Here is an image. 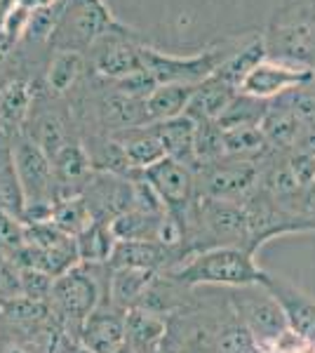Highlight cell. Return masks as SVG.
Here are the masks:
<instances>
[{
  "instance_id": "4316f807",
  "label": "cell",
  "mask_w": 315,
  "mask_h": 353,
  "mask_svg": "<svg viewBox=\"0 0 315 353\" xmlns=\"http://www.w3.org/2000/svg\"><path fill=\"white\" fill-rule=\"evenodd\" d=\"M193 92H196V85H158L146 99L148 123H165L184 116Z\"/></svg>"
},
{
  "instance_id": "5bb4252c",
  "label": "cell",
  "mask_w": 315,
  "mask_h": 353,
  "mask_svg": "<svg viewBox=\"0 0 315 353\" xmlns=\"http://www.w3.org/2000/svg\"><path fill=\"white\" fill-rule=\"evenodd\" d=\"M184 261V252L158 241H118L111 254V269H144V271H172Z\"/></svg>"
},
{
  "instance_id": "e0dca14e",
  "label": "cell",
  "mask_w": 315,
  "mask_h": 353,
  "mask_svg": "<svg viewBox=\"0 0 315 353\" xmlns=\"http://www.w3.org/2000/svg\"><path fill=\"white\" fill-rule=\"evenodd\" d=\"M301 121L292 106L285 101V97H278L268 104V113L261 123V132L266 137L271 151L276 153H292L299 144L301 137Z\"/></svg>"
},
{
  "instance_id": "d6986e66",
  "label": "cell",
  "mask_w": 315,
  "mask_h": 353,
  "mask_svg": "<svg viewBox=\"0 0 315 353\" xmlns=\"http://www.w3.org/2000/svg\"><path fill=\"white\" fill-rule=\"evenodd\" d=\"M156 128V132L163 141L165 156L172 161L186 165L188 170L196 172L198 161H196V128L198 123L193 118H188L186 113L179 118H172L165 123H151Z\"/></svg>"
},
{
  "instance_id": "f546056e",
  "label": "cell",
  "mask_w": 315,
  "mask_h": 353,
  "mask_svg": "<svg viewBox=\"0 0 315 353\" xmlns=\"http://www.w3.org/2000/svg\"><path fill=\"white\" fill-rule=\"evenodd\" d=\"M266 99H256L252 94H245L238 90V94L233 97V101L228 104V109L221 113V118L216 121L221 130H236V128H261L263 118L268 113Z\"/></svg>"
},
{
  "instance_id": "4dcf8cb0",
  "label": "cell",
  "mask_w": 315,
  "mask_h": 353,
  "mask_svg": "<svg viewBox=\"0 0 315 353\" xmlns=\"http://www.w3.org/2000/svg\"><path fill=\"white\" fill-rule=\"evenodd\" d=\"M52 224L71 238H78L85 229H90V226L94 224V214H92V210H90L83 193L59 198V201L54 203Z\"/></svg>"
},
{
  "instance_id": "d6a6232c",
  "label": "cell",
  "mask_w": 315,
  "mask_h": 353,
  "mask_svg": "<svg viewBox=\"0 0 315 353\" xmlns=\"http://www.w3.org/2000/svg\"><path fill=\"white\" fill-rule=\"evenodd\" d=\"M226 158V144H223V130L216 123H198L196 128V161L200 165H210Z\"/></svg>"
},
{
  "instance_id": "ba28073f",
  "label": "cell",
  "mask_w": 315,
  "mask_h": 353,
  "mask_svg": "<svg viewBox=\"0 0 315 353\" xmlns=\"http://www.w3.org/2000/svg\"><path fill=\"white\" fill-rule=\"evenodd\" d=\"M12 153H14V168L17 176L21 181L26 203H57V179L52 161L36 141H31L26 134L12 137Z\"/></svg>"
},
{
  "instance_id": "d590c367",
  "label": "cell",
  "mask_w": 315,
  "mask_h": 353,
  "mask_svg": "<svg viewBox=\"0 0 315 353\" xmlns=\"http://www.w3.org/2000/svg\"><path fill=\"white\" fill-rule=\"evenodd\" d=\"M118 92L132 97V99H139V101H146L148 97L153 94V90L158 88L156 78L146 71V68H139V71L130 73V76L120 78V81H108Z\"/></svg>"
},
{
  "instance_id": "8d00e7d4",
  "label": "cell",
  "mask_w": 315,
  "mask_h": 353,
  "mask_svg": "<svg viewBox=\"0 0 315 353\" xmlns=\"http://www.w3.org/2000/svg\"><path fill=\"white\" fill-rule=\"evenodd\" d=\"M24 224L19 219L10 217V214L0 212V252L5 257L14 259L24 250Z\"/></svg>"
},
{
  "instance_id": "74e56055",
  "label": "cell",
  "mask_w": 315,
  "mask_h": 353,
  "mask_svg": "<svg viewBox=\"0 0 315 353\" xmlns=\"http://www.w3.org/2000/svg\"><path fill=\"white\" fill-rule=\"evenodd\" d=\"M17 297H21L19 266L0 252V301H10Z\"/></svg>"
},
{
  "instance_id": "ab89813d",
  "label": "cell",
  "mask_w": 315,
  "mask_h": 353,
  "mask_svg": "<svg viewBox=\"0 0 315 353\" xmlns=\"http://www.w3.org/2000/svg\"><path fill=\"white\" fill-rule=\"evenodd\" d=\"M19 5H24L26 10H40V8H48V5H54V3H59V0H17Z\"/></svg>"
},
{
  "instance_id": "8fae6325",
  "label": "cell",
  "mask_w": 315,
  "mask_h": 353,
  "mask_svg": "<svg viewBox=\"0 0 315 353\" xmlns=\"http://www.w3.org/2000/svg\"><path fill=\"white\" fill-rule=\"evenodd\" d=\"M263 288L283 306V313L287 318L292 332L315 346V297L303 292L299 285H294L287 278L273 276V273H268V281Z\"/></svg>"
},
{
  "instance_id": "5b68a950",
  "label": "cell",
  "mask_w": 315,
  "mask_h": 353,
  "mask_svg": "<svg viewBox=\"0 0 315 353\" xmlns=\"http://www.w3.org/2000/svg\"><path fill=\"white\" fill-rule=\"evenodd\" d=\"M196 189L200 198L226 203H245L261 186V165L236 158L200 165L196 170Z\"/></svg>"
},
{
  "instance_id": "60d3db41",
  "label": "cell",
  "mask_w": 315,
  "mask_h": 353,
  "mask_svg": "<svg viewBox=\"0 0 315 353\" xmlns=\"http://www.w3.org/2000/svg\"><path fill=\"white\" fill-rule=\"evenodd\" d=\"M5 353H31V351H26L24 346H19V344H10L8 349H5Z\"/></svg>"
},
{
  "instance_id": "52a82bcc",
  "label": "cell",
  "mask_w": 315,
  "mask_h": 353,
  "mask_svg": "<svg viewBox=\"0 0 315 353\" xmlns=\"http://www.w3.org/2000/svg\"><path fill=\"white\" fill-rule=\"evenodd\" d=\"M144 176L148 179V184L156 189L165 210H167V214L184 226L188 236V224L193 219V210H196V201H198L196 174H193V170L172 161V158H163L153 168L144 170Z\"/></svg>"
},
{
  "instance_id": "3957f363",
  "label": "cell",
  "mask_w": 315,
  "mask_h": 353,
  "mask_svg": "<svg viewBox=\"0 0 315 353\" xmlns=\"http://www.w3.org/2000/svg\"><path fill=\"white\" fill-rule=\"evenodd\" d=\"M247 33L221 38L219 43L200 50L196 54H176L163 52L156 45L146 43L141 48V61L144 68L156 78L158 85H200L216 73L223 61L228 59L243 45Z\"/></svg>"
},
{
  "instance_id": "7402d4cb",
  "label": "cell",
  "mask_w": 315,
  "mask_h": 353,
  "mask_svg": "<svg viewBox=\"0 0 315 353\" xmlns=\"http://www.w3.org/2000/svg\"><path fill=\"white\" fill-rule=\"evenodd\" d=\"M236 94H238L236 88H231L228 83L212 76L207 81L196 85V92L191 97L186 116L193 118L196 123H210V121L216 123L221 118V113L228 109V104H231Z\"/></svg>"
},
{
  "instance_id": "4fadbf2b",
  "label": "cell",
  "mask_w": 315,
  "mask_h": 353,
  "mask_svg": "<svg viewBox=\"0 0 315 353\" xmlns=\"http://www.w3.org/2000/svg\"><path fill=\"white\" fill-rule=\"evenodd\" d=\"M83 196L94 214V221H113L132 210V181L108 172H94L85 184Z\"/></svg>"
},
{
  "instance_id": "1f68e13d",
  "label": "cell",
  "mask_w": 315,
  "mask_h": 353,
  "mask_svg": "<svg viewBox=\"0 0 315 353\" xmlns=\"http://www.w3.org/2000/svg\"><path fill=\"white\" fill-rule=\"evenodd\" d=\"M163 217L165 214H151L132 208L111 221V231L118 241H158Z\"/></svg>"
},
{
  "instance_id": "ffe728a7",
  "label": "cell",
  "mask_w": 315,
  "mask_h": 353,
  "mask_svg": "<svg viewBox=\"0 0 315 353\" xmlns=\"http://www.w3.org/2000/svg\"><path fill=\"white\" fill-rule=\"evenodd\" d=\"M113 139L123 146L125 156L130 158L132 168L134 170H148L153 168L156 163H160L165 156L163 149V141L156 132L153 125H139V128H128V130H120V132L111 134Z\"/></svg>"
},
{
  "instance_id": "484cf974",
  "label": "cell",
  "mask_w": 315,
  "mask_h": 353,
  "mask_svg": "<svg viewBox=\"0 0 315 353\" xmlns=\"http://www.w3.org/2000/svg\"><path fill=\"white\" fill-rule=\"evenodd\" d=\"M0 316H3L10 325H14L19 330H28V332H40V330H45L50 323H57L50 301H36L28 297L0 301Z\"/></svg>"
},
{
  "instance_id": "9c48e42d",
  "label": "cell",
  "mask_w": 315,
  "mask_h": 353,
  "mask_svg": "<svg viewBox=\"0 0 315 353\" xmlns=\"http://www.w3.org/2000/svg\"><path fill=\"white\" fill-rule=\"evenodd\" d=\"M243 294L233 297L236 313L245 327L254 334L259 344H273L289 330L283 306L263 285L256 288H240Z\"/></svg>"
},
{
  "instance_id": "9a60e30c",
  "label": "cell",
  "mask_w": 315,
  "mask_h": 353,
  "mask_svg": "<svg viewBox=\"0 0 315 353\" xmlns=\"http://www.w3.org/2000/svg\"><path fill=\"white\" fill-rule=\"evenodd\" d=\"M52 170H54L57 193H59V198L83 193L85 184H88L90 176L94 174L92 161H90L88 151H85L80 139L66 144L64 149L57 153L52 158Z\"/></svg>"
},
{
  "instance_id": "b9f144b4",
  "label": "cell",
  "mask_w": 315,
  "mask_h": 353,
  "mask_svg": "<svg viewBox=\"0 0 315 353\" xmlns=\"http://www.w3.org/2000/svg\"><path fill=\"white\" fill-rule=\"evenodd\" d=\"M71 353H92V351H88L85 346H80L76 341V344H71Z\"/></svg>"
},
{
  "instance_id": "d4e9b609",
  "label": "cell",
  "mask_w": 315,
  "mask_h": 353,
  "mask_svg": "<svg viewBox=\"0 0 315 353\" xmlns=\"http://www.w3.org/2000/svg\"><path fill=\"white\" fill-rule=\"evenodd\" d=\"M26 198L21 181L17 176L14 153H12V137L0 130V212L19 219L24 214ZM24 224V221H21Z\"/></svg>"
},
{
  "instance_id": "ee69618b",
  "label": "cell",
  "mask_w": 315,
  "mask_h": 353,
  "mask_svg": "<svg viewBox=\"0 0 315 353\" xmlns=\"http://www.w3.org/2000/svg\"><path fill=\"white\" fill-rule=\"evenodd\" d=\"M153 353H158V351H153Z\"/></svg>"
},
{
  "instance_id": "cb8c5ba5",
  "label": "cell",
  "mask_w": 315,
  "mask_h": 353,
  "mask_svg": "<svg viewBox=\"0 0 315 353\" xmlns=\"http://www.w3.org/2000/svg\"><path fill=\"white\" fill-rule=\"evenodd\" d=\"M263 59H266L263 31H252V33H247V38H245L243 45H240L236 52H233L219 68H216L214 76L219 78V81L228 83L231 88L240 90V85L245 83V78H247Z\"/></svg>"
},
{
  "instance_id": "f1b7e54d",
  "label": "cell",
  "mask_w": 315,
  "mask_h": 353,
  "mask_svg": "<svg viewBox=\"0 0 315 353\" xmlns=\"http://www.w3.org/2000/svg\"><path fill=\"white\" fill-rule=\"evenodd\" d=\"M223 144H226V158H236V161L263 163L273 153L261 128L223 130Z\"/></svg>"
},
{
  "instance_id": "603a6c76",
  "label": "cell",
  "mask_w": 315,
  "mask_h": 353,
  "mask_svg": "<svg viewBox=\"0 0 315 353\" xmlns=\"http://www.w3.org/2000/svg\"><path fill=\"white\" fill-rule=\"evenodd\" d=\"M167 337V321L148 309H130L125 316V341L136 353H153Z\"/></svg>"
},
{
  "instance_id": "8992f818",
  "label": "cell",
  "mask_w": 315,
  "mask_h": 353,
  "mask_svg": "<svg viewBox=\"0 0 315 353\" xmlns=\"http://www.w3.org/2000/svg\"><path fill=\"white\" fill-rule=\"evenodd\" d=\"M94 269L96 266L78 264L54 281L50 306H52V313L61 327L76 325L80 332L85 318L101 304V288Z\"/></svg>"
},
{
  "instance_id": "277c9868",
  "label": "cell",
  "mask_w": 315,
  "mask_h": 353,
  "mask_svg": "<svg viewBox=\"0 0 315 353\" xmlns=\"http://www.w3.org/2000/svg\"><path fill=\"white\" fill-rule=\"evenodd\" d=\"M120 24L104 0H66L61 19L57 24L50 50H71L88 54L92 45Z\"/></svg>"
},
{
  "instance_id": "7a4b0ae2",
  "label": "cell",
  "mask_w": 315,
  "mask_h": 353,
  "mask_svg": "<svg viewBox=\"0 0 315 353\" xmlns=\"http://www.w3.org/2000/svg\"><path fill=\"white\" fill-rule=\"evenodd\" d=\"M266 57L292 61L315 73V3L280 0L263 28Z\"/></svg>"
},
{
  "instance_id": "30bf717a",
  "label": "cell",
  "mask_w": 315,
  "mask_h": 353,
  "mask_svg": "<svg viewBox=\"0 0 315 353\" xmlns=\"http://www.w3.org/2000/svg\"><path fill=\"white\" fill-rule=\"evenodd\" d=\"M313 81H315V73L311 68L266 57V59L245 78V83L240 85V92L252 94V97H256V99L273 101V99H278V97H283L285 92H289V90L311 85Z\"/></svg>"
},
{
  "instance_id": "836d02e7",
  "label": "cell",
  "mask_w": 315,
  "mask_h": 353,
  "mask_svg": "<svg viewBox=\"0 0 315 353\" xmlns=\"http://www.w3.org/2000/svg\"><path fill=\"white\" fill-rule=\"evenodd\" d=\"M216 349L219 353H259V341L243 323L223 327L216 337Z\"/></svg>"
},
{
  "instance_id": "6da1fadb",
  "label": "cell",
  "mask_w": 315,
  "mask_h": 353,
  "mask_svg": "<svg viewBox=\"0 0 315 353\" xmlns=\"http://www.w3.org/2000/svg\"><path fill=\"white\" fill-rule=\"evenodd\" d=\"M170 278L181 288L221 285V288H256L266 285L268 271L254 261V254L233 245H219L193 252L186 261L170 271Z\"/></svg>"
},
{
  "instance_id": "2e32d148",
  "label": "cell",
  "mask_w": 315,
  "mask_h": 353,
  "mask_svg": "<svg viewBox=\"0 0 315 353\" xmlns=\"http://www.w3.org/2000/svg\"><path fill=\"white\" fill-rule=\"evenodd\" d=\"M90 73V61L83 52L71 50H57L50 54L48 66L43 73V85L57 97H66L83 83V78Z\"/></svg>"
},
{
  "instance_id": "83f0119b",
  "label": "cell",
  "mask_w": 315,
  "mask_h": 353,
  "mask_svg": "<svg viewBox=\"0 0 315 353\" xmlns=\"http://www.w3.org/2000/svg\"><path fill=\"white\" fill-rule=\"evenodd\" d=\"M118 238L111 231V221H94L90 229H85L76 238V250L80 264L101 266L111 261V254L116 250Z\"/></svg>"
},
{
  "instance_id": "7c38bea8",
  "label": "cell",
  "mask_w": 315,
  "mask_h": 353,
  "mask_svg": "<svg viewBox=\"0 0 315 353\" xmlns=\"http://www.w3.org/2000/svg\"><path fill=\"white\" fill-rule=\"evenodd\" d=\"M125 316L128 311L101 301L80 325L78 341L92 353H116L125 344Z\"/></svg>"
},
{
  "instance_id": "7bdbcfd3",
  "label": "cell",
  "mask_w": 315,
  "mask_h": 353,
  "mask_svg": "<svg viewBox=\"0 0 315 353\" xmlns=\"http://www.w3.org/2000/svg\"><path fill=\"white\" fill-rule=\"evenodd\" d=\"M116 353H136V351H134V349H132V346L128 344V341H125V344H123V346H120V349H118Z\"/></svg>"
},
{
  "instance_id": "e575fe53",
  "label": "cell",
  "mask_w": 315,
  "mask_h": 353,
  "mask_svg": "<svg viewBox=\"0 0 315 353\" xmlns=\"http://www.w3.org/2000/svg\"><path fill=\"white\" fill-rule=\"evenodd\" d=\"M57 278L48 276L43 271L36 269H19V285H21V297L36 299V301H50Z\"/></svg>"
},
{
  "instance_id": "44dd1931",
  "label": "cell",
  "mask_w": 315,
  "mask_h": 353,
  "mask_svg": "<svg viewBox=\"0 0 315 353\" xmlns=\"http://www.w3.org/2000/svg\"><path fill=\"white\" fill-rule=\"evenodd\" d=\"M111 281H108V301L118 309H141L144 299L156 281V271L144 269H111Z\"/></svg>"
},
{
  "instance_id": "ac0fdd59",
  "label": "cell",
  "mask_w": 315,
  "mask_h": 353,
  "mask_svg": "<svg viewBox=\"0 0 315 353\" xmlns=\"http://www.w3.org/2000/svg\"><path fill=\"white\" fill-rule=\"evenodd\" d=\"M33 83L28 78H10L0 85V130L14 137L24 130L33 104Z\"/></svg>"
},
{
  "instance_id": "f35d334b",
  "label": "cell",
  "mask_w": 315,
  "mask_h": 353,
  "mask_svg": "<svg viewBox=\"0 0 315 353\" xmlns=\"http://www.w3.org/2000/svg\"><path fill=\"white\" fill-rule=\"evenodd\" d=\"M287 163L292 174L296 176L301 189H308V186L315 181V156L306 151H292L287 153Z\"/></svg>"
}]
</instances>
